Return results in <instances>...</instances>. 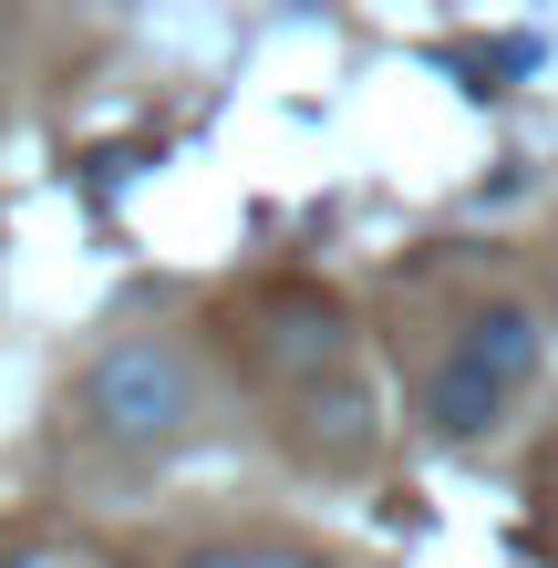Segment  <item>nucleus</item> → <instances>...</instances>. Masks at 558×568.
<instances>
[{
	"instance_id": "obj_1",
	"label": "nucleus",
	"mask_w": 558,
	"mask_h": 568,
	"mask_svg": "<svg viewBox=\"0 0 558 568\" xmlns=\"http://www.w3.org/2000/svg\"><path fill=\"white\" fill-rule=\"evenodd\" d=\"M73 414L104 434V445H176V434L196 424V373H186L176 342L135 331V342H104V352L83 362Z\"/></svg>"
},
{
	"instance_id": "obj_2",
	"label": "nucleus",
	"mask_w": 558,
	"mask_h": 568,
	"mask_svg": "<svg viewBox=\"0 0 558 568\" xmlns=\"http://www.w3.org/2000/svg\"><path fill=\"white\" fill-rule=\"evenodd\" d=\"M239 321H248V362H258L280 393H311V383L352 373V321H342V300H332V290H311V280L258 290Z\"/></svg>"
},
{
	"instance_id": "obj_3",
	"label": "nucleus",
	"mask_w": 558,
	"mask_h": 568,
	"mask_svg": "<svg viewBox=\"0 0 558 568\" xmlns=\"http://www.w3.org/2000/svg\"><path fill=\"white\" fill-rule=\"evenodd\" d=\"M290 445H301L311 465H363L373 455V383L332 373V383L290 393Z\"/></svg>"
},
{
	"instance_id": "obj_4",
	"label": "nucleus",
	"mask_w": 558,
	"mask_h": 568,
	"mask_svg": "<svg viewBox=\"0 0 558 568\" xmlns=\"http://www.w3.org/2000/svg\"><path fill=\"white\" fill-rule=\"evenodd\" d=\"M455 362H466V373H486L517 404V393H528V373H538V321L517 311V300H486V311H466V331H455Z\"/></svg>"
},
{
	"instance_id": "obj_5",
	"label": "nucleus",
	"mask_w": 558,
	"mask_h": 568,
	"mask_svg": "<svg viewBox=\"0 0 558 568\" xmlns=\"http://www.w3.org/2000/svg\"><path fill=\"white\" fill-rule=\"evenodd\" d=\"M11 568H104V558H83V548H31V558H11Z\"/></svg>"
},
{
	"instance_id": "obj_6",
	"label": "nucleus",
	"mask_w": 558,
	"mask_h": 568,
	"mask_svg": "<svg viewBox=\"0 0 558 568\" xmlns=\"http://www.w3.org/2000/svg\"><path fill=\"white\" fill-rule=\"evenodd\" d=\"M248 568H321V558H301V548H248Z\"/></svg>"
},
{
	"instance_id": "obj_7",
	"label": "nucleus",
	"mask_w": 558,
	"mask_h": 568,
	"mask_svg": "<svg viewBox=\"0 0 558 568\" xmlns=\"http://www.w3.org/2000/svg\"><path fill=\"white\" fill-rule=\"evenodd\" d=\"M186 568H248V548H196Z\"/></svg>"
}]
</instances>
